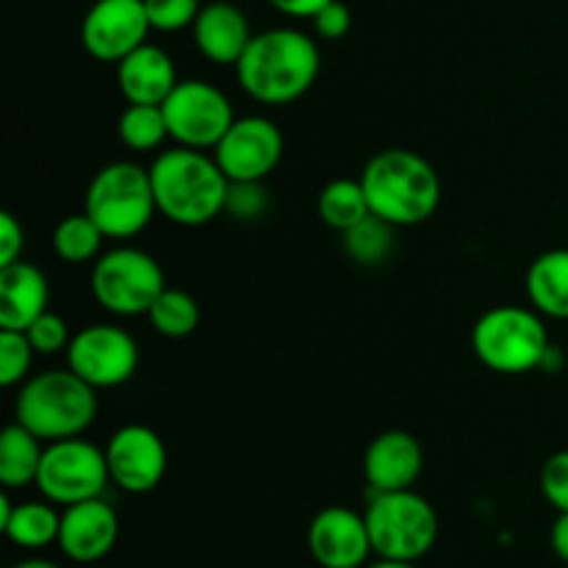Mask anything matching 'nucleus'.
I'll use <instances>...</instances> for the list:
<instances>
[{
	"mask_svg": "<svg viewBox=\"0 0 568 568\" xmlns=\"http://www.w3.org/2000/svg\"><path fill=\"white\" fill-rule=\"evenodd\" d=\"M320 67V44L311 33L300 28H270L255 33L233 70L239 87L255 103L288 105L311 92Z\"/></svg>",
	"mask_w": 568,
	"mask_h": 568,
	"instance_id": "obj_1",
	"label": "nucleus"
},
{
	"mask_svg": "<svg viewBox=\"0 0 568 568\" xmlns=\"http://www.w3.org/2000/svg\"><path fill=\"white\" fill-rule=\"evenodd\" d=\"M155 205L166 222L181 227H203L225 214L231 178L216 164L214 153L172 148L150 164Z\"/></svg>",
	"mask_w": 568,
	"mask_h": 568,
	"instance_id": "obj_2",
	"label": "nucleus"
},
{
	"mask_svg": "<svg viewBox=\"0 0 568 568\" xmlns=\"http://www.w3.org/2000/svg\"><path fill=\"white\" fill-rule=\"evenodd\" d=\"M361 183L372 214L394 227H416L442 205V178L436 166L408 148L381 150L366 161Z\"/></svg>",
	"mask_w": 568,
	"mask_h": 568,
	"instance_id": "obj_3",
	"label": "nucleus"
},
{
	"mask_svg": "<svg viewBox=\"0 0 568 568\" xmlns=\"http://www.w3.org/2000/svg\"><path fill=\"white\" fill-rule=\"evenodd\" d=\"M98 388L67 369L28 377L14 399V422L44 444L78 438L98 419Z\"/></svg>",
	"mask_w": 568,
	"mask_h": 568,
	"instance_id": "obj_4",
	"label": "nucleus"
},
{
	"mask_svg": "<svg viewBox=\"0 0 568 568\" xmlns=\"http://www.w3.org/2000/svg\"><path fill=\"white\" fill-rule=\"evenodd\" d=\"M471 349L497 375H527L547 361L552 342L544 316L525 305H497L471 327Z\"/></svg>",
	"mask_w": 568,
	"mask_h": 568,
	"instance_id": "obj_5",
	"label": "nucleus"
},
{
	"mask_svg": "<svg viewBox=\"0 0 568 568\" xmlns=\"http://www.w3.org/2000/svg\"><path fill=\"white\" fill-rule=\"evenodd\" d=\"M83 211L98 222L105 239L139 236L159 214L150 170L133 161H111L100 166L87 186Z\"/></svg>",
	"mask_w": 568,
	"mask_h": 568,
	"instance_id": "obj_6",
	"label": "nucleus"
},
{
	"mask_svg": "<svg viewBox=\"0 0 568 568\" xmlns=\"http://www.w3.org/2000/svg\"><path fill=\"white\" fill-rule=\"evenodd\" d=\"M364 516L377 558L416 564L438 541L436 508L414 488L372 494Z\"/></svg>",
	"mask_w": 568,
	"mask_h": 568,
	"instance_id": "obj_7",
	"label": "nucleus"
},
{
	"mask_svg": "<svg viewBox=\"0 0 568 568\" xmlns=\"http://www.w3.org/2000/svg\"><path fill=\"white\" fill-rule=\"evenodd\" d=\"M92 297L111 316H148L166 288L164 270L144 250L120 244L92 264Z\"/></svg>",
	"mask_w": 568,
	"mask_h": 568,
	"instance_id": "obj_8",
	"label": "nucleus"
},
{
	"mask_svg": "<svg viewBox=\"0 0 568 568\" xmlns=\"http://www.w3.org/2000/svg\"><path fill=\"white\" fill-rule=\"evenodd\" d=\"M109 483L111 475L109 464H105V449L78 436L44 444L42 466H39L33 486L48 503L67 508V505L103 497Z\"/></svg>",
	"mask_w": 568,
	"mask_h": 568,
	"instance_id": "obj_9",
	"label": "nucleus"
},
{
	"mask_svg": "<svg viewBox=\"0 0 568 568\" xmlns=\"http://www.w3.org/2000/svg\"><path fill=\"white\" fill-rule=\"evenodd\" d=\"M161 109L172 142L192 150H214L236 122L231 98L203 78L178 81Z\"/></svg>",
	"mask_w": 568,
	"mask_h": 568,
	"instance_id": "obj_10",
	"label": "nucleus"
},
{
	"mask_svg": "<svg viewBox=\"0 0 568 568\" xmlns=\"http://www.w3.org/2000/svg\"><path fill=\"white\" fill-rule=\"evenodd\" d=\"M67 366L78 377L100 388H120L136 375L139 344L125 327L98 322L72 333L67 347Z\"/></svg>",
	"mask_w": 568,
	"mask_h": 568,
	"instance_id": "obj_11",
	"label": "nucleus"
},
{
	"mask_svg": "<svg viewBox=\"0 0 568 568\" xmlns=\"http://www.w3.org/2000/svg\"><path fill=\"white\" fill-rule=\"evenodd\" d=\"M150 31L144 0H94L81 20V44L92 59L120 64L148 42Z\"/></svg>",
	"mask_w": 568,
	"mask_h": 568,
	"instance_id": "obj_12",
	"label": "nucleus"
},
{
	"mask_svg": "<svg viewBox=\"0 0 568 568\" xmlns=\"http://www.w3.org/2000/svg\"><path fill=\"white\" fill-rule=\"evenodd\" d=\"M211 153L231 181H266L283 159V133L261 114L236 116Z\"/></svg>",
	"mask_w": 568,
	"mask_h": 568,
	"instance_id": "obj_13",
	"label": "nucleus"
},
{
	"mask_svg": "<svg viewBox=\"0 0 568 568\" xmlns=\"http://www.w3.org/2000/svg\"><path fill=\"white\" fill-rule=\"evenodd\" d=\"M111 483L125 494H150L166 475V444L153 427L125 425L105 444Z\"/></svg>",
	"mask_w": 568,
	"mask_h": 568,
	"instance_id": "obj_14",
	"label": "nucleus"
},
{
	"mask_svg": "<svg viewBox=\"0 0 568 568\" xmlns=\"http://www.w3.org/2000/svg\"><path fill=\"white\" fill-rule=\"evenodd\" d=\"M308 552L322 568H364L375 555L366 516L347 505L322 508L308 525Z\"/></svg>",
	"mask_w": 568,
	"mask_h": 568,
	"instance_id": "obj_15",
	"label": "nucleus"
},
{
	"mask_svg": "<svg viewBox=\"0 0 568 568\" xmlns=\"http://www.w3.org/2000/svg\"><path fill=\"white\" fill-rule=\"evenodd\" d=\"M120 538V516L103 497L67 505L61 510V527L55 547L72 564H98Z\"/></svg>",
	"mask_w": 568,
	"mask_h": 568,
	"instance_id": "obj_16",
	"label": "nucleus"
},
{
	"mask_svg": "<svg viewBox=\"0 0 568 568\" xmlns=\"http://www.w3.org/2000/svg\"><path fill=\"white\" fill-rule=\"evenodd\" d=\"M425 471V449L408 430H386L375 436L364 455V477L372 494L414 488Z\"/></svg>",
	"mask_w": 568,
	"mask_h": 568,
	"instance_id": "obj_17",
	"label": "nucleus"
},
{
	"mask_svg": "<svg viewBox=\"0 0 568 568\" xmlns=\"http://www.w3.org/2000/svg\"><path fill=\"white\" fill-rule=\"evenodd\" d=\"M194 48L200 55L216 67H236L244 55L247 44L253 42V28L247 14L231 0H214L200 9L197 20L192 26Z\"/></svg>",
	"mask_w": 568,
	"mask_h": 568,
	"instance_id": "obj_18",
	"label": "nucleus"
},
{
	"mask_svg": "<svg viewBox=\"0 0 568 568\" xmlns=\"http://www.w3.org/2000/svg\"><path fill=\"white\" fill-rule=\"evenodd\" d=\"M178 70L172 55L159 44L144 42L116 64V83L128 103L161 105L178 87Z\"/></svg>",
	"mask_w": 568,
	"mask_h": 568,
	"instance_id": "obj_19",
	"label": "nucleus"
},
{
	"mask_svg": "<svg viewBox=\"0 0 568 568\" xmlns=\"http://www.w3.org/2000/svg\"><path fill=\"white\" fill-rule=\"evenodd\" d=\"M50 305V283L39 266L14 261L0 266V331H26Z\"/></svg>",
	"mask_w": 568,
	"mask_h": 568,
	"instance_id": "obj_20",
	"label": "nucleus"
},
{
	"mask_svg": "<svg viewBox=\"0 0 568 568\" xmlns=\"http://www.w3.org/2000/svg\"><path fill=\"white\" fill-rule=\"evenodd\" d=\"M11 491L0 494V530L14 547L44 549L59 541L61 514L53 503H20L9 499Z\"/></svg>",
	"mask_w": 568,
	"mask_h": 568,
	"instance_id": "obj_21",
	"label": "nucleus"
},
{
	"mask_svg": "<svg viewBox=\"0 0 568 568\" xmlns=\"http://www.w3.org/2000/svg\"><path fill=\"white\" fill-rule=\"evenodd\" d=\"M525 292L538 314L568 322V247L547 250L532 261L525 275Z\"/></svg>",
	"mask_w": 568,
	"mask_h": 568,
	"instance_id": "obj_22",
	"label": "nucleus"
},
{
	"mask_svg": "<svg viewBox=\"0 0 568 568\" xmlns=\"http://www.w3.org/2000/svg\"><path fill=\"white\" fill-rule=\"evenodd\" d=\"M44 442L33 436L20 422H11L0 433V486L3 491H20L33 486L42 466Z\"/></svg>",
	"mask_w": 568,
	"mask_h": 568,
	"instance_id": "obj_23",
	"label": "nucleus"
},
{
	"mask_svg": "<svg viewBox=\"0 0 568 568\" xmlns=\"http://www.w3.org/2000/svg\"><path fill=\"white\" fill-rule=\"evenodd\" d=\"M316 209H320V220L336 233H347L349 227L372 216V205L361 178H336L327 183L320 192Z\"/></svg>",
	"mask_w": 568,
	"mask_h": 568,
	"instance_id": "obj_24",
	"label": "nucleus"
},
{
	"mask_svg": "<svg viewBox=\"0 0 568 568\" xmlns=\"http://www.w3.org/2000/svg\"><path fill=\"white\" fill-rule=\"evenodd\" d=\"M105 233L100 231L98 222L81 211V214H70L53 227V253L59 261L72 266L89 264V261L100 258V247H103Z\"/></svg>",
	"mask_w": 568,
	"mask_h": 568,
	"instance_id": "obj_25",
	"label": "nucleus"
},
{
	"mask_svg": "<svg viewBox=\"0 0 568 568\" xmlns=\"http://www.w3.org/2000/svg\"><path fill=\"white\" fill-rule=\"evenodd\" d=\"M116 133L128 150H136V153L159 150L170 139L164 109L161 105L128 103L120 114V122H116Z\"/></svg>",
	"mask_w": 568,
	"mask_h": 568,
	"instance_id": "obj_26",
	"label": "nucleus"
},
{
	"mask_svg": "<svg viewBox=\"0 0 568 568\" xmlns=\"http://www.w3.org/2000/svg\"><path fill=\"white\" fill-rule=\"evenodd\" d=\"M148 320L164 338H186L200 327V305L183 288L166 286L148 311Z\"/></svg>",
	"mask_w": 568,
	"mask_h": 568,
	"instance_id": "obj_27",
	"label": "nucleus"
},
{
	"mask_svg": "<svg viewBox=\"0 0 568 568\" xmlns=\"http://www.w3.org/2000/svg\"><path fill=\"white\" fill-rule=\"evenodd\" d=\"M394 231H397V227L383 222L381 216H366L364 222H358V225L349 227L347 233H342L344 253L361 266L383 264L394 250Z\"/></svg>",
	"mask_w": 568,
	"mask_h": 568,
	"instance_id": "obj_28",
	"label": "nucleus"
},
{
	"mask_svg": "<svg viewBox=\"0 0 568 568\" xmlns=\"http://www.w3.org/2000/svg\"><path fill=\"white\" fill-rule=\"evenodd\" d=\"M37 349L28 342L26 331H0V386H22L31 375Z\"/></svg>",
	"mask_w": 568,
	"mask_h": 568,
	"instance_id": "obj_29",
	"label": "nucleus"
},
{
	"mask_svg": "<svg viewBox=\"0 0 568 568\" xmlns=\"http://www.w3.org/2000/svg\"><path fill=\"white\" fill-rule=\"evenodd\" d=\"M270 211V192L264 181H231L225 214L239 222H258Z\"/></svg>",
	"mask_w": 568,
	"mask_h": 568,
	"instance_id": "obj_30",
	"label": "nucleus"
},
{
	"mask_svg": "<svg viewBox=\"0 0 568 568\" xmlns=\"http://www.w3.org/2000/svg\"><path fill=\"white\" fill-rule=\"evenodd\" d=\"M26 336L31 342V347L37 349V355H59L67 353L72 342L70 325L61 314H53V311H44L42 316L31 322L26 327Z\"/></svg>",
	"mask_w": 568,
	"mask_h": 568,
	"instance_id": "obj_31",
	"label": "nucleus"
},
{
	"mask_svg": "<svg viewBox=\"0 0 568 568\" xmlns=\"http://www.w3.org/2000/svg\"><path fill=\"white\" fill-rule=\"evenodd\" d=\"M144 9H148L153 31L175 33L192 28L203 6L200 0H144Z\"/></svg>",
	"mask_w": 568,
	"mask_h": 568,
	"instance_id": "obj_32",
	"label": "nucleus"
},
{
	"mask_svg": "<svg viewBox=\"0 0 568 568\" xmlns=\"http://www.w3.org/2000/svg\"><path fill=\"white\" fill-rule=\"evenodd\" d=\"M541 494L558 514H568V449H560L544 460Z\"/></svg>",
	"mask_w": 568,
	"mask_h": 568,
	"instance_id": "obj_33",
	"label": "nucleus"
},
{
	"mask_svg": "<svg viewBox=\"0 0 568 568\" xmlns=\"http://www.w3.org/2000/svg\"><path fill=\"white\" fill-rule=\"evenodd\" d=\"M314 33L320 39H327V42H338L349 33L353 28V11H349L347 3L342 0H331L320 14L314 17Z\"/></svg>",
	"mask_w": 568,
	"mask_h": 568,
	"instance_id": "obj_34",
	"label": "nucleus"
},
{
	"mask_svg": "<svg viewBox=\"0 0 568 568\" xmlns=\"http://www.w3.org/2000/svg\"><path fill=\"white\" fill-rule=\"evenodd\" d=\"M26 250V227L11 211L0 214V266H9L22 258Z\"/></svg>",
	"mask_w": 568,
	"mask_h": 568,
	"instance_id": "obj_35",
	"label": "nucleus"
},
{
	"mask_svg": "<svg viewBox=\"0 0 568 568\" xmlns=\"http://www.w3.org/2000/svg\"><path fill=\"white\" fill-rule=\"evenodd\" d=\"M281 14L294 17V20H314L331 0H266Z\"/></svg>",
	"mask_w": 568,
	"mask_h": 568,
	"instance_id": "obj_36",
	"label": "nucleus"
},
{
	"mask_svg": "<svg viewBox=\"0 0 568 568\" xmlns=\"http://www.w3.org/2000/svg\"><path fill=\"white\" fill-rule=\"evenodd\" d=\"M549 544H552V552L568 564V514H558L552 530H549Z\"/></svg>",
	"mask_w": 568,
	"mask_h": 568,
	"instance_id": "obj_37",
	"label": "nucleus"
},
{
	"mask_svg": "<svg viewBox=\"0 0 568 568\" xmlns=\"http://www.w3.org/2000/svg\"><path fill=\"white\" fill-rule=\"evenodd\" d=\"M364 568H419V566L408 564V560H386V558H377L375 564H366Z\"/></svg>",
	"mask_w": 568,
	"mask_h": 568,
	"instance_id": "obj_38",
	"label": "nucleus"
},
{
	"mask_svg": "<svg viewBox=\"0 0 568 568\" xmlns=\"http://www.w3.org/2000/svg\"><path fill=\"white\" fill-rule=\"evenodd\" d=\"M14 568H61V566H59V564H53V560L31 558V560H22V564H17Z\"/></svg>",
	"mask_w": 568,
	"mask_h": 568,
	"instance_id": "obj_39",
	"label": "nucleus"
}]
</instances>
